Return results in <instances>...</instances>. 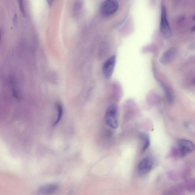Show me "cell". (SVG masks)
Wrapping results in <instances>:
<instances>
[{"label":"cell","instance_id":"cell-18","mask_svg":"<svg viewBox=\"0 0 195 195\" xmlns=\"http://www.w3.org/2000/svg\"><path fill=\"white\" fill-rule=\"evenodd\" d=\"M194 83H195V80H194Z\"/></svg>","mask_w":195,"mask_h":195},{"label":"cell","instance_id":"cell-16","mask_svg":"<svg viewBox=\"0 0 195 195\" xmlns=\"http://www.w3.org/2000/svg\"><path fill=\"white\" fill-rule=\"evenodd\" d=\"M192 31H195V25L193 26V28H192Z\"/></svg>","mask_w":195,"mask_h":195},{"label":"cell","instance_id":"cell-12","mask_svg":"<svg viewBox=\"0 0 195 195\" xmlns=\"http://www.w3.org/2000/svg\"><path fill=\"white\" fill-rule=\"evenodd\" d=\"M81 6V4L80 2H77L75 3L73 9L74 14L76 15L78 13L80 9Z\"/></svg>","mask_w":195,"mask_h":195},{"label":"cell","instance_id":"cell-15","mask_svg":"<svg viewBox=\"0 0 195 195\" xmlns=\"http://www.w3.org/2000/svg\"><path fill=\"white\" fill-rule=\"evenodd\" d=\"M54 1V0H46L47 3L50 6H51V5H52Z\"/></svg>","mask_w":195,"mask_h":195},{"label":"cell","instance_id":"cell-14","mask_svg":"<svg viewBox=\"0 0 195 195\" xmlns=\"http://www.w3.org/2000/svg\"><path fill=\"white\" fill-rule=\"evenodd\" d=\"M13 23L15 25H16L17 22V17L16 15H15L14 17L13 18Z\"/></svg>","mask_w":195,"mask_h":195},{"label":"cell","instance_id":"cell-9","mask_svg":"<svg viewBox=\"0 0 195 195\" xmlns=\"http://www.w3.org/2000/svg\"><path fill=\"white\" fill-rule=\"evenodd\" d=\"M141 140L143 141V147L141 149L142 152L145 151L148 148L150 144V138L147 134L142 133L141 135Z\"/></svg>","mask_w":195,"mask_h":195},{"label":"cell","instance_id":"cell-3","mask_svg":"<svg viewBox=\"0 0 195 195\" xmlns=\"http://www.w3.org/2000/svg\"><path fill=\"white\" fill-rule=\"evenodd\" d=\"M105 121L107 125L113 129L118 126L117 119V108L115 105H111L107 109L105 115Z\"/></svg>","mask_w":195,"mask_h":195},{"label":"cell","instance_id":"cell-2","mask_svg":"<svg viewBox=\"0 0 195 195\" xmlns=\"http://www.w3.org/2000/svg\"><path fill=\"white\" fill-rule=\"evenodd\" d=\"M118 7L119 4L117 0H105L100 7V11L104 16H111L117 12Z\"/></svg>","mask_w":195,"mask_h":195},{"label":"cell","instance_id":"cell-10","mask_svg":"<svg viewBox=\"0 0 195 195\" xmlns=\"http://www.w3.org/2000/svg\"><path fill=\"white\" fill-rule=\"evenodd\" d=\"M164 92L165 94L168 103H171L173 101V95L172 90L167 86L164 84H162Z\"/></svg>","mask_w":195,"mask_h":195},{"label":"cell","instance_id":"cell-6","mask_svg":"<svg viewBox=\"0 0 195 195\" xmlns=\"http://www.w3.org/2000/svg\"><path fill=\"white\" fill-rule=\"evenodd\" d=\"M153 160L150 157H147L140 162L138 166V171L141 175L148 173L153 167Z\"/></svg>","mask_w":195,"mask_h":195},{"label":"cell","instance_id":"cell-1","mask_svg":"<svg viewBox=\"0 0 195 195\" xmlns=\"http://www.w3.org/2000/svg\"><path fill=\"white\" fill-rule=\"evenodd\" d=\"M194 149L193 142L186 139H181L178 142V147L175 151L178 156L184 157L193 152Z\"/></svg>","mask_w":195,"mask_h":195},{"label":"cell","instance_id":"cell-11","mask_svg":"<svg viewBox=\"0 0 195 195\" xmlns=\"http://www.w3.org/2000/svg\"><path fill=\"white\" fill-rule=\"evenodd\" d=\"M57 117L56 121L54 122V126L56 125L59 123L62 119L63 114V108L60 104L57 103Z\"/></svg>","mask_w":195,"mask_h":195},{"label":"cell","instance_id":"cell-7","mask_svg":"<svg viewBox=\"0 0 195 195\" xmlns=\"http://www.w3.org/2000/svg\"><path fill=\"white\" fill-rule=\"evenodd\" d=\"M176 54V51L175 49H169L164 52L161 56L160 58V62L164 65H166L172 60Z\"/></svg>","mask_w":195,"mask_h":195},{"label":"cell","instance_id":"cell-4","mask_svg":"<svg viewBox=\"0 0 195 195\" xmlns=\"http://www.w3.org/2000/svg\"><path fill=\"white\" fill-rule=\"evenodd\" d=\"M160 30L162 34L166 39H169L172 36V31L167 19L166 10L165 7L162 8Z\"/></svg>","mask_w":195,"mask_h":195},{"label":"cell","instance_id":"cell-17","mask_svg":"<svg viewBox=\"0 0 195 195\" xmlns=\"http://www.w3.org/2000/svg\"><path fill=\"white\" fill-rule=\"evenodd\" d=\"M193 19L194 20H195V15H194V16H193Z\"/></svg>","mask_w":195,"mask_h":195},{"label":"cell","instance_id":"cell-5","mask_svg":"<svg viewBox=\"0 0 195 195\" xmlns=\"http://www.w3.org/2000/svg\"><path fill=\"white\" fill-rule=\"evenodd\" d=\"M117 57L115 55H113L107 60L103 66V74L106 78L110 77L113 73L116 65Z\"/></svg>","mask_w":195,"mask_h":195},{"label":"cell","instance_id":"cell-13","mask_svg":"<svg viewBox=\"0 0 195 195\" xmlns=\"http://www.w3.org/2000/svg\"><path fill=\"white\" fill-rule=\"evenodd\" d=\"M19 2L21 12L23 16H25L26 12L25 10L24 7L23 1H22V0H19Z\"/></svg>","mask_w":195,"mask_h":195},{"label":"cell","instance_id":"cell-8","mask_svg":"<svg viewBox=\"0 0 195 195\" xmlns=\"http://www.w3.org/2000/svg\"><path fill=\"white\" fill-rule=\"evenodd\" d=\"M58 188V185L56 184H50L41 186L39 189L38 192L40 194H50L55 193Z\"/></svg>","mask_w":195,"mask_h":195}]
</instances>
